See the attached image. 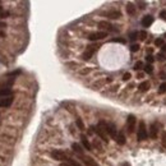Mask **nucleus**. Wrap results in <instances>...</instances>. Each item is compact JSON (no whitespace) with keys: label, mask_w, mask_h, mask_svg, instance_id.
Here are the masks:
<instances>
[{"label":"nucleus","mask_w":166,"mask_h":166,"mask_svg":"<svg viewBox=\"0 0 166 166\" xmlns=\"http://www.w3.org/2000/svg\"><path fill=\"white\" fill-rule=\"evenodd\" d=\"M137 139H138L139 142H143V140L148 139V133H147L145 120H139V123H138V128H137Z\"/></svg>","instance_id":"nucleus-1"},{"label":"nucleus","mask_w":166,"mask_h":166,"mask_svg":"<svg viewBox=\"0 0 166 166\" xmlns=\"http://www.w3.org/2000/svg\"><path fill=\"white\" fill-rule=\"evenodd\" d=\"M50 156H51V158L56 160V161H62V162H66L69 160V156L64 151H62V149H53L50 152Z\"/></svg>","instance_id":"nucleus-2"},{"label":"nucleus","mask_w":166,"mask_h":166,"mask_svg":"<svg viewBox=\"0 0 166 166\" xmlns=\"http://www.w3.org/2000/svg\"><path fill=\"white\" fill-rule=\"evenodd\" d=\"M136 125H137V119L134 115H129V116L127 118V132L129 136H132V134L136 132Z\"/></svg>","instance_id":"nucleus-3"},{"label":"nucleus","mask_w":166,"mask_h":166,"mask_svg":"<svg viewBox=\"0 0 166 166\" xmlns=\"http://www.w3.org/2000/svg\"><path fill=\"white\" fill-rule=\"evenodd\" d=\"M158 132H160V121H153V123L149 125V138L151 139H156L158 136Z\"/></svg>","instance_id":"nucleus-4"},{"label":"nucleus","mask_w":166,"mask_h":166,"mask_svg":"<svg viewBox=\"0 0 166 166\" xmlns=\"http://www.w3.org/2000/svg\"><path fill=\"white\" fill-rule=\"evenodd\" d=\"M91 129L93 130V132L97 134L98 137H100V138L104 140V142H109V137H107V134H106V132H105L104 129H102V128L100 127V125H97V127H91Z\"/></svg>","instance_id":"nucleus-5"},{"label":"nucleus","mask_w":166,"mask_h":166,"mask_svg":"<svg viewBox=\"0 0 166 166\" xmlns=\"http://www.w3.org/2000/svg\"><path fill=\"white\" fill-rule=\"evenodd\" d=\"M13 96H10V97H1L0 98V107H9V106H12V104H13Z\"/></svg>","instance_id":"nucleus-6"},{"label":"nucleus","mask_w":166,"mask_h":166,"mask_svg":"<svg viewBox=\"0 0 166 166\" xmlns=\"http://www.w3.org/2000/svg\"><path fill=\"white\" fill-rule=\"evenodd\" d=\"M13 96V91L9 87H0V98L1 97H10Z\"/></svg>","instance_id":"nucleus-7"},{"label":"nucleus","mask_w":166,"mask_h":166,"mask_svg":"<svg viewBox=\"0 0 166 166\" xmlns=\"http://www.w3.org/2000/svg\"><path fill=\"white\" fill-rule=\"evenodd\" d=\"M83 164H84L86 166H98V164L96 162V160H93L92 157H89V156H83Z\"/></svg>","instance_id":"nucleus-8"},{"label":"nucleus","mask_w":166,"mask_h":166,"mask_svg":"<svg viewBox=\"0 0 166 166\" xmlns=\"http://www.w3.org/2000/svg\"><path fill=\"white\" fill-rule=\"evenodd\" d=\"M81 142H82V146L86 148V151H92L91 143L88 142V138L84 136V134H82V136H81Z\"/></svg>","instance_id":"nucleus-9"},{"label":"nucleus","mask_w":166,"mask_h":166,"mask_svg":"<svg viewBox=\"0 0 166 166\" xmlns=\"http://www.w3.org/2000/svg\"><path fill=\"white\" fill-rule=\"evenodd\" d=\"M115 142H116L119 146H124V145H125L127 138H125V136H124L123 132H119V133H118V137H116V139H115Z\"/></svg>","instance_id":"nucleus-10"},{"label":"nucleus","mask_w":166,"mask_h":166,"mask_svg":"<svg viewBox=\"0 0 166 166\" xmlns=\"http://www.w3.org/2000/svg\"><path fill=\"white\" fill-rule=\"evenodd\" d=\"M60 166H82V165L79 164L77 160H73V158L69 157L68 161H66V162H62V164H60Z\"/></svg>","instance_id":"nucleus-11"},{"label":"nucleus","mask_w":166,"mask_h":166,"mask_svg":"<svg viewBox=\"0 0 166 166\" xmlns=\"http://www.w3.org/2000/svg\"><path fill=\"white\" fill-rule=\"evenodd\" d=\"M72 149H73L74 152L78 153L79 156L83 155V148H82L81 145H78V143H73V145H72Z\"/></svg>","instance_id":"nucleus-12"},{"label":"nucleus","mask_w":166,"mask_h":166,"mask_svg":"<svg viewBox=\"0 0 166 166\" xmlns=\"http://www.w3.org/2000/svg\"><path fill=\"white\" fill-rule=\"evenodd\" d=\"M75 124H77V127H78L79 130H84V124H83V120L81 119V118H77Z\"/></svg>","instance_id":"nucleus-13"},{"label":"nucleus","mask_w":166,"mask_h":166,"mask_svg":"<svg viewBox=\"0 0 166 166\" xmlns=\"http://www.w3.org/2000/svg\"><path fill=\"white\" fill-rule=\"evenodd\" d=\"M9 12H6V10H4V9L0 6V18H8L9 17Z\"/></svg>","instance_id":"nucleus-14"},{"label":"nucleus","mask_w":166,"mask_h":166,"mask_svg":"<svg viewBox=\"0 0 166 166\" xmlns=\"http://www.w3.org/2000/svg\"><path fill=\"white\" fill-rule=\"evenodd\" d=\"M6 27V23L4 21H0V28H5Z\"/></svg>","instance_id":"nucleus-15"},{"label":"nucleus","mask_w":166,"mask_h":166,"mask_svg":"<svg viewBox=\"0 0 166 166\" xmlns=\"http://www.w3.org/2000/svg\"><path fill=\"white\" fill-rule=\"evenodd\" d=\"M0 37H5V33H4V31H1V30H0Z\"/></svg>","instance_id":"nucleus-16"},{"label":"nucleus","mask_w":166,"mask_h":166,"mask_svg":"<svg viewBox=\"0 0 166 166\" xmlns=\"http://www.w3.org/2000/svg\"><path fill=\"white\" fill-rule=\"evenodd\" d=\"M0 4H1V1H0Z\"/></svg>","instance_id":"nucleus-17"}]
</instances>
